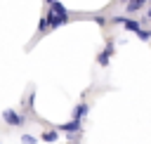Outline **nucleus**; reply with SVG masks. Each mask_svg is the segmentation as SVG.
Wrapping results in <instances>:
<instances>
[{"mask_svg": "<svg viewBox=\"0 0 151 144\" xmlns=\"http://www.w3.org/2000/svg\"><path fill=\"white\" fill-rule=\"evenodd\" d=\"M146 19H149V21H151V7H149V12H146Z\"/></svg>", "mask_w": 151, "mask_h": 144, "instance_id": "12", "label": "nucleus"}, {"mask_svg": "<svg viewBox=\"0 0 151 144\" xmlns=\"http://www.w3.org/2000/svg\"><path fill=\"white\" fill-rule=\"evenodd\" d=\"M38 31H40V33H45V31H50V21H47V12H45V17H40V21H38Z\"/></svg>", "mask_w": 151, "mask_h": 144, "instance_id": "9", "label": "nucleus"}, {"mask_svg": "<svg viewBox=\"0 0 151 144\" xmlns=\"http://www.w3.org/2000/svg\"><path fill=\"white\" fill-rule=\"evenodd\" d=\"M0 144H2V142H0Z\"/></svg>", "mask_w": 151, "mask_h": 144, "instance_id": "15", "label": "nucleus"}, {"mask_svg": "<svg viewBox=\"0 0 151 144\" xmlns=\"http://www.w3.org/2000/svg\"><path fill=\"white\" fill-rule=\"evenodd\" d=\"M123 2H130V0H123Z\"/></svg>", "mask_w": 151, "mask_h": 144, "instance_id": "14", "label": "nucleus"}, {"mask_svg": "<svg viewBox=\"0 0 151 144\" xmlns=\"http://www.w3.org/2000/svg\"><path fill=\"white\" fill-rule=\"evenodd\" d=\"M134 35H139V40H151V31H144V28H139Z\"/></svg>", "mask_w": 151, "mask_h": 144, "instance_id": "10", "label": "nucleus"}, {"mask_svg": "<svg viewBox=\"0 0 151 144\" xmlns=\"http://www.w3.org/2000/svg\"><path fill=\"white\" fill-rule=\"evenodd\" d=\"M57 139H59V130H45V132H42V142L54 144Z\"/></svg>", "mask_w": 151, "mask_h": 144, "instance_id": "7", "label": "nucleus"}, {"mask_svg": "<svg viewBox=\"0 0 151 144\" xmlns=\"http://www.w3.org/2000/svg\"><path fill=\"white\" fill-rule=\"evenodd\" d=\"M47 2H50V5H52V2H57V0H47Z\"/></svg>", "mask_w": 151, "mask_h": 144, "instance_id": "13", "label": "nucleus"}, {"mask_svg": "<svg viewBox=\"0 0 151 144\" xmlns=\"http://www.w3.org/2000/svg\"><path fill=\"white\" fill-rule=\"evenodd\" d=\"M113 52H116V45H113V40H109V42H106V47L99 52V57H97V64H99V66H106Z\"/></svg>", "mask_w": 151, "mask_h": 144, "instance_id": "3", "label": "nucleus"}, {"mask_svg": "<svg viewBox=\"0 0 151 144\" xmlns=\"http://www.w3.org/2000/svg\"><path fill=\"white\" fill-rule=\"evenodd\" d=\"M87 109H90V106H87L85 102H80V104L76 106V111H73V120H83V118L87 116Z\"/></svg>", "mask_w": 151, "mask_h": 144, "instance_id": "6", "label": "nucleus"}, {"mask_svg": "<svg viewBox=\"0 0 151 144\" xmlns=\"http://www.w3.org/2000/svg\"><path fill=\"white\" fill-rule=\"evenodd\" d=\"M71 17H68V12H66V7L57 0V2H52L50 5V12H47V21H50V31H54V28H59V26H64L66 21H68Z\"/></svg>", "mask_w": 151, "mask_h": 144, "instance_id": "1", "label": "nucleus"}, {"mask_svg": "<svg viewBox=\"0 0 151 144\" xmlns=\"http://www.w3.org/2000/svg\"><path fill=\"white\" fill-rule=\"evenodd\" d=\"M21 144H38V139L33 135H21Z\"/></svg>", "mask_w": 151, "mask_h": 144, "instance_id": "11", "label": "nucleus"}, {"mask_svg": "<svg viewBox=\"0 0 151 144\" xmlns=\"http://www.w3.org/2000/svg\"><path fill=\"white\" fill-rule=\"evenodd\" d=\"M2 120H5L7 125H12V127H21V125L26 123V118H24L21 113H17V111H12V109H7V111H2Z\"/></svg>", "mask_w": 151, "mask_h": 144, "instance_id": "2", "label": "nucleus"}, {"mask_svg": "<svg viewBox=\"0 0 151 144\" xmlns=\"http://www.w3.org/2000/svg\"><path fill=\"white\" fill-rule=\"evenodd\" d=\"M146 0H130V2H125L127 5V12L132 14V12H137V9H142V5H144Z\"/></svg>", "mask_w": 151, "mask_h": 144, "instance_id": "8", "label": "nucleus"}, {"mask_svg": "<svg viewBox=\"0 0 151 144\" xmlns=\"http://www.w3.org/2000/svg\"><path fill=\"white\" fill-rule=\"evenodd\" d=\"M120 24H123V26H125L130 33H137V31L142 28V24H139L137 19H130V17H123V21H120Z\"/></svg>", "mask_w": 151, "mask_h": 144, "instance_id": "5", "label": "nucleus"}, {"mask_svg": "<svg viewBox=\"0 0 151 144\" xmlns=\"http://www.w3.org/2000/svg\"><path fill=\"white\" fill-rule=\"evenodd\" d=\"M57 130H64L66 135H78V132H80V120H73V118H71L68 123H64V125H59Z\"/></svg>", "mask_w": 151, "mask_h": 144, "instance_id": "4", "label": "nucleus"}]
</instances>
